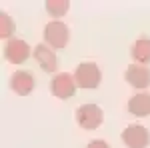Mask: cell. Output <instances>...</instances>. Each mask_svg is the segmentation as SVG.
Wrapping results in <instances>:
<instances>
[{"instance_id":"obj_1","label":"cell","mask_w":150,"mask_h":148,"mask_svg":"<svg viewBox=\"0 0 150 148\" xmlns=\"http://www.w3.org/2000/svg\"><path fill=\"white\" fill-rule=\"evenodd\" d=\"M74 80H76V86H78V88L90 90V88H96V86L100 84L102 72H100V68H98L94 62H82V64H78L76 70H74Z\"/></svg>"},{"instance_id":"obj_2","label":"cell","mask_w":150,"mask_h":148,"mask_svg":"<svg viewBox=\"0 0 150 148\" xmlns=\"http://www.w3.org/2000/svg\"><path fill=\"white\" fill-rule=\"evenodd\" d=\"M68 40H70V30L64 22L52 20V22H48L44 26V42L50 48L60 50V48H64V46L68 44Z\"/></svg>"},{"instance_id":"obj_3","label":"cell","mask_w":150,"mask_h":148,"mask_svg":"<svg viewBox=\"0 0 150 148\" xmlns=\"http://www.w3.org/2000/svg\"><path fill=\"white\" fill-rule=\"evenodd\" d=\"M102 118L104 114L100 110V106H96V104H82L76 110V122L84 130H96L102 124Z\"/></svg>"},{"instance_id":"obj_4","label":"cell","mask_w":150,"mask_h":148,"mask_svg":"<svg viewBox=\"0 0 150 148\" xmlns=\"http://www.w3.org/2000/svg\"><path fill=\"white\" fill-rule=\"evenodd\" d=\"M76 80H74V74H68V72H60L56 74L52 82H50V92L60 98V100H68L70 96L76 92Z\"/></svg>"},{"instance_id":"obj_5","label":"cell","mask_w":150,"mask_h":148,"mask_svg":"<svg viewBox=\"0 0 150 148\" xmlns=\"http://www.w3.org/2000/svg\"><path fill=\"white\" fill-rule=\"evenodd\" d=\"M122 142L126 148H146L150 144V132L140 124H130L122 132Z\"/></svg>"},{"instance_id":"obj_6","label":"cell","mask_w":150,"mask_h":148,"mask_svg":"<svg viewBox=\"0 0 150 148\" xmlns=\"http://www.w3.org/2000/svg\"><path fill=\"white\" fill-rule=\"evenodd\" d=\"M30 54H32L30 52V46L26 44L24 40H20V38H12V40H8L4 44V58L8 62H12V64H22V62H26Z\"/></svg>"},{"instance_id":"obj_7","label":"cell","mask_w":150,"mask_h":148,"mask_svg":"<svg viewBox=\"0 0 150 148\" xmlns=\"http://www.w3.org/2000/svg\"><path fill=\"white\" fill-rule=\"evenodd\" d=\"M34 86H36V80H34V74H32V72H28V70H16V72L12 74L10 88H12V92H16L18 96H28V94H32Z\"/></svg>"},{"instance_id":"obj_8","label":"cell","mask_w":150,"mask_h":148,"mask_svg":"<svg viewBox=\"0 0 150 148\" xmlns=\"http://www.w3.org/2000/svg\"><path fill=\"white\" fill-rule=\"evenodd\" d=\"M124 78L130 86H134V88H138V90H144V88H148L150 86V68L148 66H144V64H130L126 68V74H124Z\"/></svg>"},{"instance_id":"obj_9","label":"cell","mask_w":150,"mask_h":148,"mask_svg":"<svg viewBox=\"0 0 150 148\" xmlns=\"http://www.w3.org/2000/svg\"><path fill=\"white\" fill-rule=\"evenodd\" d=\"M32 56L36 58V62H38V66L48 72V74H52V72H56L58 68V60H56V54H54V50L50 48L48 44H38L32 50Z\"/></svg>"},{"instance_id":"obj_10","label":"cell","mask_w":150,"mask_h":148,"mask_svg":"<svg viewBox=\"0 0 150 148\" xmlns=\"http://www.w3.org/2000/svg\"><path fill=\"white\" fill-rule=\"evenodd\" d=\"M128 112L136 118H146L150 116V94L142 92V94H134L128 100Z\"/></svg>"},{"instance_id":"obj_11","label":"cell","mask_w":150,"mask_h":148,"mask_svg":"<svg viewBox=\"0 0 150 148\" xmlns=\"http://www.w3.org/2000/svg\"><path fill=\"white\" fill-rule=\"evenodd\" d=\"M130 54H132V60L136 64L146 66L150 62V38H138L130 48Z\"/></svg>"},{"instance_id":"obj_12","label":"cell","mask_w":150,"mask_h":148,"mask_svg":"<svg viewBox=\"0 0 150 148\" xmlns=\"http://www.w3.org/2000/svg\"><path fill=\"white\" fill-rule=\"evenodd\" d=\"M68 8H70V2H68V0H48V2H46L48 16H52L54 20L62 18V16L68 12Z\"/></svg>"},{"instance_id":"obj_13","label":"cell","mask_w":150,"mask_h":148,"mask_svg":"<svg viewBox=\"0 0 150 148\" xmlns=\"http://www.w3.org/2000/svg\"><path fill=\"white\" fill-rule=\"evenodd\" d=\"M16 32V24L6 12L0 14V38L4 40H12V34Z\"/></svg>"},{"instance_id":"obj_14","label":"cell","mask_w":150,"mask_h":148,"mask_svg":"<svg viewBox=\"0 0 150 148\" xmlns=\"http://www.w3.org/2000/svg\"><path fill=\"white\" fill-rule=\"evenodd\" d=\"M86 148H110V144L104 142V140H92V142H88Z\"/></svg>"}]
</instances>
